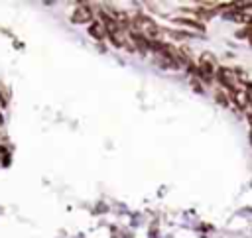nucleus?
Listing matches in <instances>:
<instances>
[{
  "mask_svg": "<svg viewBox=\"0 0 252 238\" xmlns=\"http://www.w3.org/2000/svg\"><path fill=\"white\" fill-rule=\"evenodd\" d=\"M93 20V10L89 4H77L75 12L71 14V22L73 24H87Z\"/></svg>",
  "mask_w": 252,
  "mask_h": 238,
  "instance_id": "f03ea898",
  "label": "nucleus"
},
{
  "mask_svg": "<svg viewBox=\"0 0 252 238\" xmlns=\"http://www.w3.org/2000/svg\"><path fill=\"white\" fill-rule=\"evenodd\" d=\"M89 33H91L94 39H104V37H106V31H104V28H102L100 22H93V24L89 26Z\"/></svg>",
  "mask_w": 252,
  "mask_h": 238,
  "instance_id": "7ed1b4c3",
  "label": "nucleus"
},
{
  "mask_svg": "<svg viewBox=\"0 0 252 238\" xmlns=\"http://www.w3.org/2000/svg\"><path fill=\"white\" fill-rule=\"evenodd\" d=\"M217 71H219V65H217L215 57L211 53H203L201 59H199V73H201V77L205 81H211L217 75Z\"/></svg>",
  "mask_w": 252,
  "mask_h": 238,
  "instance_id": "f257e3e1",
  "label": "nucleus"
},
{
  "mask_svg": "<svg viewBox=\"0 0 252 238\" xmlns=\"http://www.w3.org/2000/svg\"><path fill=\"white\" fill-rule=\"evenodd\" d=\"M215 96H217V102H220V104H224V106L228 104V98H226V94H224V92L217 90V94H215Z\"/></svg>",
  "mask_w": 252,
  "mask_h": 238,
  "instance_id": "39448f33",
  "label": "nucleus"
},
{
  "mask_svg": "<svg viewBox=\"0 0 252 238\" xmlns=\"http://www.w3.org/2000/svg\"><path fill=\"white\" fill-rule=\"evenodd\" d=\"M173 22H175V24H183V26H189V28H193V30H197V31H203V26H201V24H195L193 20H185V18H175Z\"/></svg>",
  "mask_w": 252,
  "mask_h": 238,
  "instance_id": "20e7f679",
  "label": "nucleus"
}]
</instances>
